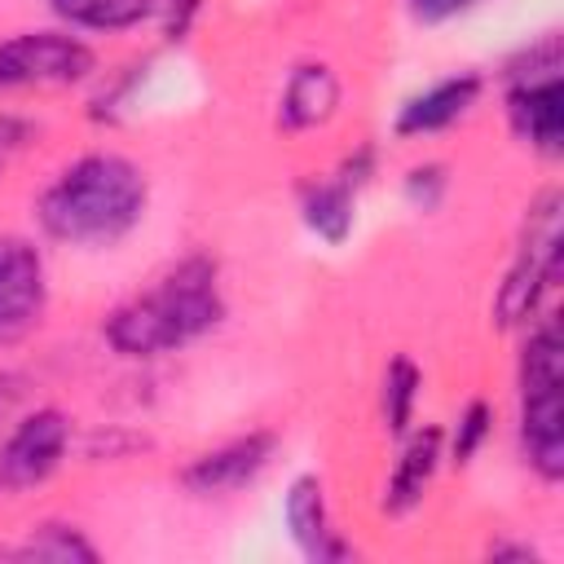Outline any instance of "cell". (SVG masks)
<instances>
[{"instance_id":"1","label":"cell","mask_w":564,"mask_h":564,"mask_svg":"<svg viewBox=\"0 0 564 564\" xmlns=\"http://www.w3.org/2000/svg\"><path fill=\"white\" fill-rule=\"evenodd\" d=\"M150 207L145 172L115 150L70 159L35 198L44 238L62 247H115L128 238Z\"/></svg>"},{"instance_id":"2","label":"cell","mask_w":564,"mask_h":564,"mask_svg":"<svg viewBox=\"0 0 564 564\" xmlns=\"http://www.w3.org/2000/svg\"><path fill=\"white\" fill-rule=\"evenodd\" d=\"M225 322L220 273L207 256H185L167 273L154 278L141 295L123 300L106 322L101 339L132 361H150L163 352H181L194 339L212 335Z\"/></svg>"},{"instance_id":"3","label":"cell","mask_w":564,"mask_h":564,"mask_svg":"<svg viewBox=\"0 0 564 564\" xmlns=\"http://www.w3.org/2000/svg\"><path fill=\"white\" fill-rule=\"evenodd\" d=\"M524 348H520V454L529 471L546 485L564 476V344L560 322L551 313L524 322Z\"/></svg>"},{"instance_id":"4","label":"cell","mask_w":564,"mask_h":564,"mask_svg":"<svg viewBox=\"0 0 564 564\" xmlns=\"http://www.w3.org/2000/svg\"><path fill=\"white\" fill-rule=\"evenodd\" d=\"M560 70H564V57L555 35H542L538 44L520 48L502 70L507 123L516 141L542 159L564 154V75Z\"/></svg>"},{"instance_id":"5","label":"cell","mask_w":564,"mask_h":564,"mask_svg":"<svg viewBox=\"0 0 564 564\" xmlns=\"http://www.w3.org/2000/svg\"><path fill=\"white\" fill-rule=\"evenodd\" d=\"M560 247H564V234H560V194L546 189V194H538L529 203V216H524L516 256H511L507 278L498 286V295H494V322L498 326H524V322L538 317L542 295L560 278Z\"/></svg>"},{"instance_id":"6","label":"cell","mask_w":564,"mask_h":564,"mask_svg":"<svg viewBox=\"0 0 564 564\" xmlns=\"http://www.w3.org/2000/svg\"><path fill=\"white\" fill-rule=\"evenodd\" d=\"M97 70V53L75 31H18L0 40V93L66 88Z\"/></svg>"},{"instance_id":"7","label":"cell","mask_w":564,"mask_h":564,"mask_svg":"<svg viewBox=\"0 0 564 564\" xmlns=\"http://www.w3.org/2000/svg\"><path fill=\"white\" fill-rule=\"evenodd\" d=\"M70 449V419L53 405L22 414L9 436L0 441V494H26L35 485H44Z\"/></svg>"},{"instance_id":"8","label":"cell","mask_w":564,"mask_h":564,"mask_svg":"<svg viewBox=\"0 0 564 564\" xmlns=\"http://www.w3.org/2000/svg\"><path fill=\"white\" fill-rule=\"evenodd\" d=\"M48 304V269L31 238L0 234V344L40 326Z\"/></svg>"},{"instance_id":"9","label":"cell","mask_w":564,"mask_h":564,"mask_svg":"<svg viewBox=\"0 0 564 564\" xmlns=\"http://www.w3.org/2000/svg\"><path fill=\"white\" fill-rule=\"evenodd\" d=\"M375 172V150L361 145L357 154H348L330 176H317L300 189V220L308 225L313 238H322L326 247H339L352 234L357 220V194Z\"/></svg>"},{"instance_id":"10","label":"cell","mask_w":564,"mask_h":564,"mask_svg":"<svg viewBox=\"0 0 564 564\" xmlns=\"http://www.w3.org/2000/svg\"><path fill=\"white\" fill-rule=\"evenodd\" d=\"M278 454V436L273 432H247V436H234L207 454H198L185 471H181V485L194 494V498H229L238 489H247Z\"/></svg>"},{"instance_id":"11","label":"cell","mask_w":564,"mask_h":564,"mask_svg":"<svg viewBox=\"0 0 564 564\" xmlns=\"http://www.w3.org/2000/svg\"><path fill=\"white\" fill-rule=\"evenodd\" d=\"M480 93H485V75H476V70L445 75V79H436V84H427L423 93H414V97L401 101V110H397V119H392V132L405 137V141H410V137L445 132V128H454L458 119H467V115L476 110Z\"/></svg>"},{"instance_id":"12","label":"cell","mask_w":564,"mask_h":564,"mask_svg":"<svg viewBox=\"0 0 564 564\" xmlns=\"http://www.w3.org/2000/svg\"><path fill=\"white\" fill-rule=\"evenodd\" d=\"M282 520H286V533L291 542L317 560V564H330V560H348L352 546L339 538V529L330 524V507H326V485L322 476L313 471H300L286 494H282Z\"/></svg>"},{"instance_id":"13","label":"cell","mask_w":564,"mask_h":564,"mask_svg":"<svg viewBox=\"0 0 564 564\" xmlns=\"http://www.w3.org/2000/svg\"><path fill=\"white\" fill-rule=\"evenodd\" d=\"M445 463V432L441 427H410L401 436V454L388 471L383 485V516H410L414 507H423L436 471Z\"/></svg>"},{"instance_id":"14","label":"cell","mask_w":564,"mask_h":564,"mask_svg":"<svg viewBox=\"0 0 564 564\" xmlns=\"http://www.w3.org/2000/svg\"><path fill=\"white\" fill-rule=\"evenodd\" d=\"M339 75L326 66V62H300L286 84H282V97H278V128L286 132H308V128H322L335 119L339 110Z\"/></svg>"},{"instance_id":"15","label":"cell","mask_w":564,"mask_h":564,"mask_svg":"<svg viewBox=\"0 0 564 564\" xmlns=\"http://www.w3.org/2000/svg\"><path fill=\"white\" fill-rule=\"evenodd\" d=\"M48 9L70 26V31H132L159 13V0H48Z\"/></svg>"},{"instance_id":"16","label":"cell","mask_w":564,"mask_h":564,"mask_svg":"<svg viewBox=\"0 0 564 564\" xmlns=\"http://www.w3.org/2000/svg\"><path fill=\"white\" fill-rule=\"evenodd\" d=\"M423 392V375L410 357H392L383 370V392H379V410H383V427L388 436H405L414 427V405Z\"/></svg>"},{"instance_id":"17","label":"cell","mask_w":564,"mask_h":564,"mask_svg":"<svg viewBox=\"0 0 564 564\" xmlns=\"http://www.w3.org/2000/svg\"><path fill=\"white\" fill-rule=\"evenodd\" d=\"M4 555H22V560H53V564H70V560L93 564V560H97V546H93L75 524H40L22 546H13V551H4Z\"/></svg>"},{"instance_id":"18","label":"cell","mask_w":564,"mask_h":564,"mask_svg":"<svg viewBox=\"0 0 564 564\" xmlns=\"http://www.w3.org/2000/svg\"><path fill=\"white\" fill-rule=\"evenodd\" d=\"M489 432H494V405L489 401H467L463 410H458V419H454V432H449V441H445V458L454 463V467H467L476 454H480V445L489 441Z\"/></svg>"},{"instance_id":"19","label":"cell","mask_w":564,"mask_h":564,"mask_svg":"<svg viewBox=\"0 0 564 564\" xmlns=\"http://www.w3.org/2000/svg\"><path fill=\"white\" fill-rule=\"evenodd\" d=\"M401 194H405V203H410L414 212H436V207L445 203V194H449V172H445V163H414V167L405 172V181H401Z\"/></svg>"},{"instance_id":"20","label":"cell","mask_w":564,"mask_h":564,"mask_svg":"<svg viewBox=\"0 0 564 564\" xmlns=\"http://www.w3.org/2000/svg\"><path fill=\"white\" fill-rule=\"evenodd\" d=\"M476 4L480 0H405L410 18L423 22V26H441V22H449V18H458V13L476 9Z\"/></svg>"},{"instance_id":"21","label":"cell","mask_w":564,"mask_h":564,"mask_svg":"<svg viewBox=\"0 0 564 564\" xmlns=\"http://www.w3.org/2000/svg\"><path fill=\"white\" fill-rule=\"evenodd\" d=\"M194 13H198V0H159V13L154 18H163V35L167 40H181L189 31Z\"/></svg>"},{"instance_id":"22","label":"cell","mask_w":564,"mask_h":564,"mask_svg":"<svg viewBox=\"0 0 564 564\" xmlns=\"http://www.w3.org/2000/svg\"><path fill=\"white\" fill-rule=\"evenodd\" d=\"M22 397V379L18 375H9V370H0V414H9V405Z\"/></svg>"}]
</instances>
